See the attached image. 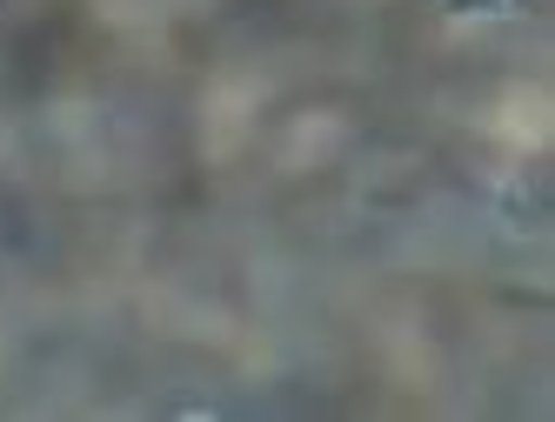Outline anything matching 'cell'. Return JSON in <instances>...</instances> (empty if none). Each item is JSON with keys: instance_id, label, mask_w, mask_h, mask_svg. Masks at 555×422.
Segmentation results:
<instances>
[]
</instances>
